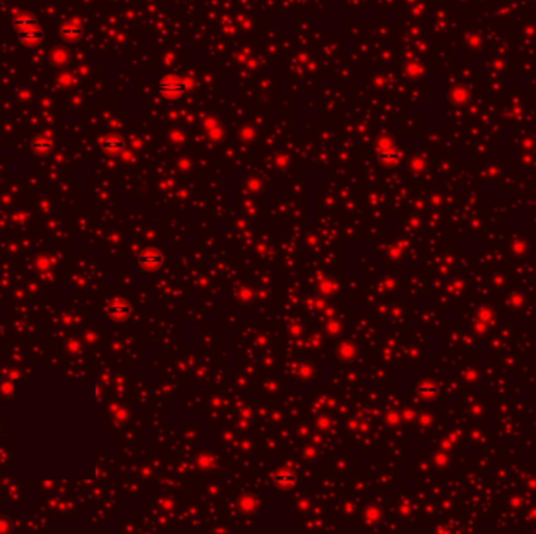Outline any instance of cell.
Here are the masks:
<instances>
[{
  "label": "cell",
  "mask_w": 536,
  "mask_h": 534,
  "mask_svg": "<svg viewBox=\"0 0 536 534\" xmlns=\"http://www.w3.org/2000/svg\"><path fill=\"white\" fill-rule=\"evenodd\" d=\"M104 149L108 152H118L123 149V141L119 140H107L104 143Z\"/></svg>",
  "instance_id": "cell-5"
},
{
  "label": "cell",
  "mask_w": 536,
  "mask_h": 534,
  "mask_svg": "<svg viewBox=\"0 0 536 534\" xmlns=\"http://www.w3.org/2000/svg\"><path fill=\"white\" fill-rule=\"evenodd\" d=\"M108 313L113 320H124L129 315V305L123 301H115L110 307H108Z\"/></svg>",
  "instance_id": "cell-3"
},
{
  "label": "cell",
  "mask_w": 536,
  "mask_h": 534,
  "mask_svg": "<svg viewBox=\"0 0 536 534\" xmlns=\"http://www.w3.org/2000/svg\"><path fill=\"white\" fill-rule=\"evenodd\" d=\"M19 39H21V43H24L27 46H35L43 41V32L39 30L36 25L22 28V30L19 32Z\"/></svg>",
  "instance_id": "cell-1"
},
{
  "label": "cell",
  "mask_w": 536,
  "mask_h": 534,
  "mask_svg": "<svg viewBox=\"0 0 536 534\" xmlns=\"http://www.w3.org/2000/svg\"><path fill=\"white\" fill-rule=\"evenodd\" d=\"M160 90L162 93H165L166 96H177V94H182L184 90H185V85L182 80H179V78H165V80L162 82L160 85Z\"/></svg>",
  "instance_id": "cell-2"
},
{
  "label": "cell",
  "mask_w": 536,
  "mask_h": 534,
  "mask_svg": "<svg viewBox=\"0 0 536 534\" xmlns=\"http://www.w3.org/2000/svg\"><path fill=\"white\" fill-rule=\"evenodd\" d=\"M140 260H141V265L146 266V268H157V266L162 263V255L152 249H149V251H144Z\"/></svg>",
  "instance_id": "cell-4"
},
{
  "label": "cell",
  "mask_w": 536,
  "mask_h": 534,
  "mask_svg": "<svg viewBox=\"0 0 536 534\" xmlns=\"http://www.w3.org/2000/svg\"><path fill=\"white\" fill-rule=\"evenodd\" d=\"M82 33V30H80V28H78V27H65V28H62V30H60V35H63V36H66V38H77L78 35H80Z\"/></svg>",
  "instance_id": "cell-6"
}]
</instances>
